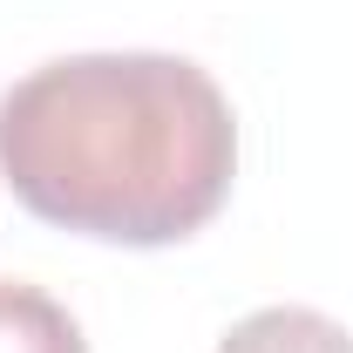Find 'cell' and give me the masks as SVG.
I'll return each instance as SVG.
<instances>
[{
  "label": "cell",
  "instance_id": "6da1fadb",
  "mask_svg": "<svg viewBox=\"0 0 353 353\" xmlns=\"http://www.w3.org/2000/svg\"><path fill=\"white\" fill-rule=\"evenodd\" d=\"M238 170L224 88L183 54H68L0 95V176L41 224L176 245Z\"/></svg>",
  "mask_w": 353,
  "mask_h": 353
},
{
  "label": "cell",
  "instance_id": "7a4b0ae2",
  "mask_svg": "<svg viewBox=\"0 0 353 353\" xmlns=\"http://www.w3.org/2000/svg\"><path fill=\"white\" fill-rule=\"evenodd\" d=\"M218 353H353V333L312 306H265L238 319Z\"/></svg>",
  "mask_w": 353,
  "mask_h": 353
},
{
  "label": "cell",
  "instance_id": "3957f363",
  "mask_svg": "<svg viewBox=\"0 0 353 353\" xmlns=\"http://www.w3.org/2000/svg\"><path fill=\"white\" fill-rule=\"evenodd\" d=\"M0 353H88L82 326L41 285L0 279Z\"/></svg>",
  "mask_w": 353,
  "mask_h": 353
}]
</instances>
